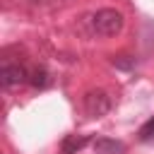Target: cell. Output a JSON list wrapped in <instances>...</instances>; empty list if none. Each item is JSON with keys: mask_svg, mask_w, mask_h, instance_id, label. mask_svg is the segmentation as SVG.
Masks as SVG:
<instances>
[{"mask_svg": "<svg viewBox=\"0 0 154 154\" xmlns=\"http://www.w3.org/2000/svg\"><path fill=\"white\" fill-rule=\"evenodd\" d=\"M91 26L99 36H116L120 29H123V14L113 7H103L94 14L91 19Z\"/></svg>", "mask_w": 154, "mask_h": 154, "instance_id": "cell-1", "label": "cell"}, {"mask_svg": "<svg viewBox=\"0 0 154 154\" xmlns=\"http://www.w3.org/2000/svg\"><path fill=\"white\" fill-rule=\"evenodd\" d=\"M111 111V99L103 89H91L84 94V113L89 118H101Z\"/></svg>", "mask_w": 154, "mask_h": 154, "instance_id": "cell-2", "label": "cell"}, {"mask_svg": "<svg viewBox=\"0 0 154 154\" xmlns=\"http://www.w3.org/2000/svg\"><path fill=\"white\" fill-rule=\"evenodd\" d=\"M26 82V70L22 65H2L0 67V84L2 87H14Z\"/></svg>", "mask_w": 154, "mask_h": 154, "instance_id": "cell-3", "label": "cell"}, {"mask_svg": "<svg viewBox=\"0 0 154 154\" xmlns=\"http://www.w3.org/2000/svg\"><path fill=\"white\" fill-rule=\"evenodd\" d=\"M94 152H96V154H125V144H123L120 140L96 137V140H94Z\"/></svg>", "mask_w": 154, "mask_h": 154, "instance_id": "cell-4", "label": "cell"}, {"mask_svg": "<svg viewBox=\"0 0 154 154\" xmlns=\"http://www.w3.org/2000/svg\"><path fill=\"white\" fill-rule=\"evenodd\" d=\"M89 144V137L87 135H67L60 144V152L63 154H77L79 149H84Z\"/></svg>", "mask_w": 154, "mask_h": 154, "instance_id": "cell-5", "label": "cell"}, {"mask_svg": "<svg viewBox=\"0 0 154 154\" xmlns=\"http://www.w3.org/2000/svg\"><path fill=\"white\" fill-rule=\"evenodd\" d=\"M113 67H118V70H132L135 67V58H130V55H113Z\"/></svg>", "mask_w": 154, "mask_h": 154, "instance_id": "cell-6", "label": "cell"}, {"mask_svg": "<svg viewBox=\"0 0 154 154\" xmlns=\"http://www.w3.org/2000/svg\"><path fill=\"white\" fill-rule=\"evenodd\" d=\"M29 82H31L34 87H46V84H48V72H46V70H41V67H38V70H34V72H31V77H29Z\"/></svg>", "mask_w": 154, "mask_h": 154, "instance_id": "cell-7", "label": "cell"}, {"mask_svg": "<svg viewBox=\"0 0 154 154\" xmlns=\"http://www.w3.org/2000/svg\"><path fill=\"white\" fill-rule=\"evenodd\" d=\"M140 140H142V142H154V118L147 120V123L140 128Z\"/></svg>", "mask_w": 154, "mask_h": 154, "instance_id": "cell-8", "label": "cell"}]
</instances>
